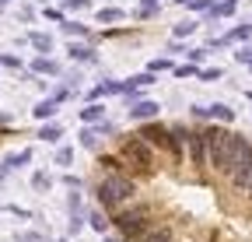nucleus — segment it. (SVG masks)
I'll return each mask as SVG.
<instances>
[{
	"label": "nucleus",
	"mask_w": 252,
	"mask_h": 242,
	"mask_svg": "<svg viewBox=\"0 0 252 242\" xmlns=\"http://www.w3.org/2000/svg\"><path fill=\"white\" fill-rule=\"evenodd\" d=\"M203 137H207V165L228 172V165H231V158H235L242 137L231 134V130H224V127H210V130H203Z\"/></svg>",
	"instance_id": "obj_1"
},
{
	"label": "nucleus",
	"mask_w": 252,
	"mask_h": 242,
	"mask_svg": "<svg viewBox=\"0 0 252 242\" xmlns=\"http://www.w3.org/2000/svg\"><path fill=\"white\" fill-rule=\"evenodd\" d=\"M133 193L137 190H133V183L126 175H112V179H105V183H98V204L105 210H123Z\"/></svg>",
	"instance_id": "obj_2"
},
{
	"label": "nucleus",
	"mask_w": 252,
	"mask_h": 242,
	"mask_svg": "<svg viewBox=\"0 0 252 242\" xmlns=\"http://www.w3.org/2000/svg\"><path fill=\"white\" fill-rule=\"evenodd\" d=\"M112 225L126 235V239H140L147 228H151V207H144V204H137V207H130V210H116V218H112Z\"/></svg>",
	"instance_id": "obj_3"
},
{
	"label": "nucleus",
	"mask_w": 252,
	"mask_h": 242,
	"mask_svg": "<svg viewBox=\"0 0 252 242\" xmlns=\"http://www.w3.org/2000/svg\"><path fill=\"white\" fill-rule=\"evenodd\" d=\"M228 175H231V183L238 190H249L252 186V140H238V151H235V158L228 165Z\"/></svg>",
	"instance_id": "obj_4"
},
{
	"label": "nucleus",
	"mask_w": 252,
	"mask_h": 242,
	"mask_svg": "<svg viewBox=\"0 0 252 242\" xmlns=\"http://www.w3.org/2000/svg\"><path fill=\"white\" fill-rule=\"evenodd\" d=\"M123 158L130 162L133 169H140V172H151V165H154V151H151V144L137 134V137H126V140H123Z\"/></svg>",
	"instance_id": "obj_5"
},
{
	"label": "nucleus",
	"mask_w": 252,
	"mask_h": 242,
	"mask_svg": "<svg viewBox=\"0 0 252 242\" xmlns=\"http://www.w3.org/2000/svg\"><path fill=\"white\" fill-rule=\"evenodd\" d=\"M186 147H189V162H193L196 169L207 165V137L203 134H189L186 137Z\"/></svg>",
	"instance_id": "obj_6"
},
{
	"label": "nucleus",
	"mask_w": 252,
	"mask_h": 242,
	"mask_svg": "<svg viewBox=\"0 0 252 242\" xmlns=\"http://www.w3.org/2000/svg\"><path fill=\"white\" fill-rule=\"evenodd\" d=\"M140 137L151 144V147H168L172 144V130H165V127H158V123H151V127H144L140 130Z\"/></svg>",
	"instance_id": "obj_7"
},
{
	"label": "nucleus",
	"mask_w": 252,
	"mask_h": 242,
	"mask_svg": "<svg viewBox=\"0 0 252 242\" xmlns=\"http://www.w3.org/2000/svg\"><path fill=\"white\" fill-rule=\"evenodd\" d=\"M130 116L133 119H151V116H158V102H133Z\"/></svg>",
	"instance_id": "obj_8"
},
{
	"label": "nucleus",
	"mask_w": 252,
	"mask_h": 242,
	"mask_svg": "<svg viewBox=\"0 0 252 242\" xmlns=\"http://www.w3.org/2000/svg\"><path fill=\"white\" fill-rule=\"evenodd\" d=\"M140 242H172V228H147Z\"/></svg>",
	"instance_id": "obj_9"
},
{
	"label": "nucleus",
	"mask_w": 252,
	"mask_h": 242,
	"mask_svg": "<svg viewBox=\"0 0 252 242\" xmlns=\"http://www.w3.org/2000/svg\"><path fill=\"white\" fill-rule=\"evenodd\" d=\"M102 112H105V109H102L98 102H91V105L81 109V119H84V123H102Z\"/></svg>",
	"instance_id": "obj_10"
},
{
	"label": "nucleus",
	"mask_w": 252,
	"mask_h": 242,
	"mask_svg": "<svg viewBox=\"0 0 252 242\" xmlns=\"http://www.w3.org/2000/svg\"><path fill=\"white\" fill-rule=\"evenodd\" d=\"M56 102H60V99H46V102H39V105H35V119H49V116L56 112Z\"/></svg>",
	"instance_id": "obj_11"
},
{
	"label": "nucleus",
	"mask_w": 252,
	"mask_h": 242,
	"mask_svg": "<svg viewBox=\"0 0 252 242\" xmlns=\"http://www.w3.org/2000/svg\"><path fill=\"white\" fill-rule=\"evenodd\" d=\"M70 56L81 60V64H91V60H94V49H91V46H70Z\"/></svg>",
	"instance_id": "obj_12"
},
{
	"label": "nucleus",
	"mask_w": 252,
	"mask_h": 242,
	"mask_svg": "<svg viewBox=\"0 0 252 242\" xmlns=\"http://www.w3.org/2000/svg\"><path fill=\"white\" fill-rule=\"evenodd\" d=\"M186 137H189L186 130H172V144H168V151H172V155H175V158L182 155V144H186Z\"/></svg>",
	"instance_id": "obj_13"
},
{
	"label": "nucleus",
	"mask_w": 252,
	"mask_h": 242,
	"mask_svg": "<svg viewBox=\"0 0 252 242\" xmlns=\"http://www.w3.org/2000/svg\"><path fill=\"white\" fill-rule=\"evenodd\" d=\"M32 70H35V74H56L60 67L53 64V60H46V56H39V60H35V64H32Z\"/></svg>",
	"instance_id": "obj_14"
},
{
	"label": "nucleus",
	"mask_w": 252,
	"mask_h": 242,
	"mask_svg": "<svg viewBox=\"0 0 252 242\" xmlns=\"http://www.w3.org/2000/svg\"><path fill=\"white\" fill-rule=\"evenodd\" d=\"M235 11V0H220V4H210V14L214 18H224V14H231Z\"/></svg>",
	"instance_id": "obj_15"
},
{
	"label": "nucleus",
	"mask_w": 252,
	"mask_h": 242,
	"mask_svg": "<svg viewBox=\"0 0 252 242\" xmlns=\"http://www.w3.org/2000/svg\"><path fill=\"white\" fill-rule=\"evenodd\" d=\"M210 116H217L220 123H231V119H235V109H228V105H214Z\"/></svg>",
	"instance_id": "obj_16"
},
{
	"label": "nucleus",
	"mask_w": 252,
	"mask_h": 242,
	"mask_svg": "<svg viewBox=\"0 0 252 242\" xmlns=\"http://www.w3.org/2000/svg\"><path fill=\"white\" fill-rule=\"evenodd\" d=\"M119 18H123V11H116V7H105V11H98V21H105V25H109V21H119Z\"/></svg>",
	"instance_id": "obj_17"
},
{
	"label": "nucleus",
	"mask_w": 252,
	"mask_h": 242,
	"mask_svg": "<svg viewBox=\"0 0 252 242\" xmlns=\"http://www.w3.org/2000/svg\"><path fill=\"white\" fill-rule=\"evenodd\" d=\"M32 46H35V49H46V53H49V49H53V39H49V35H32Z\"/></svg>",
	"instance_id": "obj_18"
},
{
	"label": "nucleus",
	"mask_w": 252,
	"mask_h": 242,
	"mask_svg": "<svg viewBox=\"0 0 252 242\" xmlns=\"http://www.w3.org/2000/svg\"><path fill=\"white\" fill-rule=\"evenodd\" d=\"M91 228H94V232H105V228H109V221L102 218V210H94V214H91Z\"/></svg>",
	"instance_id": "obj_19"
},
{
	"label": "nucleus",
	"mask_w": 252,
	"mask_h": 242,
	"mask_svg": "<svg viewBox=\"0 0 252 242\" xmlns=\"http://www.w3.org/2000/svg\"><path fill=\"white\" fill-rule=\"evenodd\" d=\"M158 4H161V0H144V4H140V18H151L158 11Z\"/></svg>",
	"instance_id": "obj_20"
},
{
	"label": "nucleus",
	"mask_w": 252,
	"mask_h": 242,
	"mask_svg": "<svg viewBox=\"0 0 252 242\" xmlns=\"http://www.w3.org/2000/svg\"><path fill=\"white\" fill-rule=\"evenodd\" d=\"M81 144L84 147H94V144H98V134H94V130H81Z\"/></svg>",
	"instance_id": "obj_21"
},
{
	"label": "nucleus",
	"mask_w": 252,
	"mask_h": 242,
	"mask_svg": "<svg viewBox=\"0 0 252 242\" xmlns=\"http://www.w3.org/2000/svg\"><path fill=\"white\" fill-rule=\"evenodd\" d=\"M249 35H252V25H242V28H235L228 39H249Z\"/></svg>",
	"instance_id": "obj_22"
},
{
	"label": "nucleus",
	"mask_w": 252,
	"mask_h": 242,
	"mask_svg": "<svg viewBox=\"0 0 252 242\" xmlns=\"http://www.w3.org/2000/svg\"><path fill=\"white\" fill-rule=\"evenodd\" d=\"M235 56H238V64H249V67H252V46H245V49H238Z\"/></svg>",
	"instance_id": "obj_23"
},
{
	"label": "nucleus",
	"mask_w": 252,
	"mask_h": 242,
	"mask_svg": "<svg viewBox=\"0 0 252 242\" xmlns=\"http://www.w3.org/2000/svg\"><path fill=\"white\" fill-rule=\"evenodd\" d=\"M70 158H74V151H70V147H60V151H56V162H60V165H67Z\"/></svg>",
	"instance_id": "obj_24"
},
{
	"label": "nucleus",
	"mask_w": 252,
	"mask_h": 242,
	"mask_svg": "<svg viewBox=\"0 0 252 242\" xmlns=\"http://www.w3.org/2000/svg\"><path fill=\"white\" fill-rule=\"evenodd\" d=\"M193 21H182V25H175V35H193Z\"/></svg>",
	"instance_id": "obj_25"
},
{
	"label": "nucleus",
	"mask_w": 252,
	"mask_h": 242,
	"mask_svg": "<svg viewBox=\"0 0 252 242\" xmlns=\"http://www.w3.org/2000/svg\"><path fill=\"white\" fill-rule=\"evenodd\" d=\"M39 137H42V140H60V130H56V127H42Z\"/></svg>",
	"instance_id": "obj_26"
},
{
	"label": "nucleus",
	"mask_w": 252,
	"mask_h": 242,
	"mask_svg": "<svg viewBox=\"0 0 252 242\" xmlns=\"http://www.w3.org/2000/svg\"><path fill=\"white\" fill-rule=\"evenodd\" d=\"M102 165H105V169H112V172H119V169H123V165H119V158H109V155H102Z\"/></svg>",
	"instance_id": "obj_27"
},
{
	"label": "nucleus",
	"mask_w": 252,
	"mask_h": 242,
	"mask_svg": "<svg viewBox=\"0 0 252 242\" xmlns=\"http://www.w3.org/2000/svg\"><path fill=\"white\" fill-rule=\"evenodd\" d=\"M175 74H179V77H193L196 67H189V64H186V67H175Z\"/></svg>",
	"instance_id": "obj_28"
},
{
	"label": "nucleus",
	"mask_w": 252,
	"mask_h": 242,
	"mask_svg": "<svg viewBox=\"0 0 252 242\" xmlns=\"http://www.w3.org/2000/svg\"><path fill=\"white\" fill-rule=\"evenodd\" d=\"M63 32H67V35H84V28L81 25H63Z\"/></svg>",
	"instance_id": "obj_29"
},
{
	"label": "nucleus",
	"mask_w": 252,
	"mask_h": 242,
	"mask_svg": "<svg viewBox=\"0 0 252 242\" xmlns=\"http://www.w3.org/2000/svg\"><path fill=\"white\" fill-rule=\"evenodd\" d=\"M168 67H172L168 60H154V64H151V70H154V74H158V70H168Z\"/></svg>",
	"instance_id": "obj_30"
},
{
	"label": "nucleus",
	"mask_w": 252,
	"mask_h": 242,
	"mask_svg": "<svg viewBox=\"0 0 252 242\" xmlns=\"http://www.w3.org/2000/svg\"><path fill=\"white\" fill-rule=\"evenodd\" d=\"M200 77H203V81H217L220 70H217V67H214V70H200Z\"/></svg>",
	"instance_id": "obj_31"
},
{
	"label": "nucleus",
	"mask_w": 252,
	"mask_h": 242,
	"mask_svg": "<svg viewBox=\"0 0 252 242\" xmlns=\"http://www.w3.org/2000/svg\"><path fill=\"white\" fill-rule=\"evenodd\" d=\"M0 64H4V67H11V70H18V67H21V64H18V56H4Z\"/></svg>",
	"instance_id": "obj_32"
},
{
	"label": "nucleus",
	"mask_w": 252,
	"mask_h": 242,
	"mask_svg": "<svg viewBox=\"0 0 252 242\" xmlns=\"http://www.w3.org/2000/svg\"><path fill=\"white\" fill-rule=\"evenodd\" d=\"M46 186H49V175L39 172V175H35V190H46Z\"/></svg>",
	"instance_id": "obj_33"
},
{
	"label": "nucleus",
	"mask_w": 252,
	"mask_h": 242,
	"mask_svg": "<svg viewBox=\"0 0 252 242\" xmlns=\"http://www.w3.org/2000/svg\"><path fill=\"white\" fill-rule=\"evenodd\" d=\"M67 7H70V11H84V7H88V0H70Z\"/></svg>",
	"instance_id": "obj_34"
},
{
	"label": "nucleus",
	"mask_w": 252,
	"mask_h": 242,
	"mask_svg": "<svg viewBox=\"0 0 252 242\" xmlns=\"http://www.w3.org/2000/svg\"><path fill=\"white\" fill-rule=\"evenodd\" d=\"M0 4H7V0H0Z\"/></svg>",
	"instance_id": "obj_35"
},
{
	"label": "nucleus",
	"mask_w": 252,
	"mask_h": 242,
	"mask_svg": "<svg viewBox=\"0 0 252 242\" xmlns=\"http://www.w3.org/2000/svg\"><path fill=\"white\" fill-rule=\"evenodd\" d=\"M249 193H252V186H249Z\"/></svg>",
	"instance_id": "obj_36"
}]
</instances>
